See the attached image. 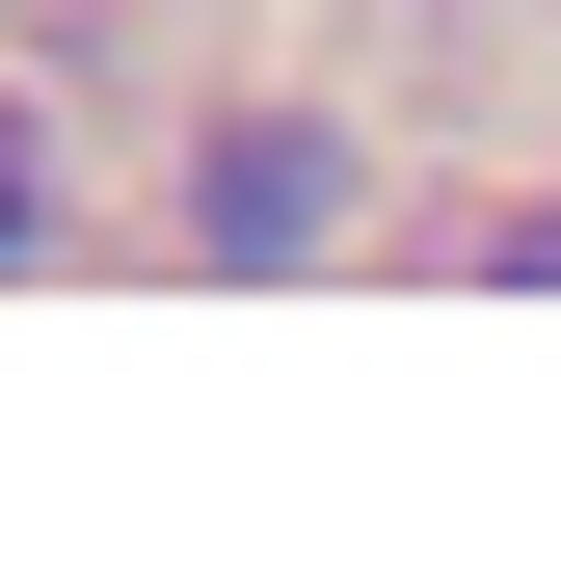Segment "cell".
Returning a JSON list of instances; mask_svg holds the SVG:
<instances>
[{"instance_id":"6da1fadb","label":"cell","mask_w":561,"mask_h":561,"mask_svg":"<svg viewBox=\"0 0 561 561\" xmlns=\"http://www.w3.org/2000/svg\"><path fill=\"white\" fill-rule=\"evenodd\" d=\"M347 215V161H321V134H215V187H187V241H215V267H295Z\"/></svg>"},{"instance_id":"7a4b0ae2","label":"cell","mask_w":561,"mask_h":561,"mask_svg":"<svg viewBox=\"0 0 561 561\" xmlns=\"http://www.w3.org/2000/svg\"><path fill=\"white\" fill-rule=\"evenodd\" d=\"M0 241H27V161H0Z\"/></svg>"}]
</instances>
